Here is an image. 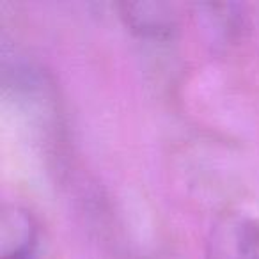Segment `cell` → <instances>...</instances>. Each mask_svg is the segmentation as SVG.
I'll use <instances>...</instances> for the list:
<instances>
[{
  "label": "cell",
  "instance_id": "6da1fadb",
  "mask_svg": "<svg viewBox=\"0 0 259 259\" xmlns=\"http://www.w3.org/2000/svg\"><path fill=\"white\" fill-rule=\"evenodd\" d=\"M204 259H259V220L238 211L220 215L209 233Z\"/></svg>",
  "mask_w": 259,
  "mask_h": 259
},
{
  "label": "cell",
  "instance_id": "7a4b0ae2",
  "mask_svg": "<svg viewBox=\"0 0 259 259\" xmlns=\"http://www.w3.org/2000/svg\"><path fill=\"white\" fill-rule=\"evenodd\" d=\"M37 226L27 211L11 208L2 215V259H34Z\"/></svg>",
  "mask_w": 259,
  "mask_h": 259
},
{
  "label": "cell",
  "instance_id": "3957f363",
  "mask_svg": "<svg viewBox=\"0 0 259 259\" xmlns=\"http://www.w3.org/2000/svg\"><path fill=\"white\" fill-rule=\"evenodd\" d=\"M122 9L126 22L142 34L158 36L174 27V16L163 4H122Z\"/></svg>",
  "mask_w": 259,
  "mask_h": 259
}]
</instances>
